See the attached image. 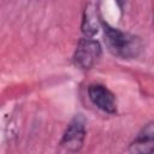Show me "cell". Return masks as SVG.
Wrapping results in <instances>:
<instances>
[{
    "label": "cell",
    "instance_id": "6da1fadb",
    "mask_svg": "<svg viewBox=\"0 0 154 154\" xmlns=\"http://www.w3.org/2000/svg\"><path fill=\"white\" fill-rule=\"evenodd\" d=\"M100 25L103 31V41L107 49L119 59H135L137 58L142 49L143 42L140 36L122 31L118 28L112 26L102 18L100 19Z\"/></svg>",
    "mask_w": 154,
    "mask_h": 154
},
{
    "label": "cell",
    "instance_id": "7a4b0ae2",
    "mask_svg": "<svg viewBox=\"0 0 154 154\" xmlns=\"http://www.w3.org/2000/svg\"><path fill=\"white\" fill-rule=\"evenodd\" d=\"M85 135V119L82 114H76L64 130L59 146L65 153L75 154L83 147Z\"/></svg>",
    "mask_w": 154,
    "mask_h": 154
},
{
    "label": "cell",
    "instance_id": "3957f363",
    "mask_svg": "<svg viewBox=\"0 0 154 154\" xmlns=\"http://www.w3.org/2000/svg\"><path fill=\"white\" fill-rule=\"evenodd\" d=\"M102 55V48L99 41L91 37H83L78 41L73 52V64L81 70L93 69Z\"/></svg>",
    "mask_w": 154,
    "mask_h": 154
},
{
    "label": "cell",
    "instance_id": "277c9868",
    "mask_svg": "<svg viewBox=\"0 0 154 154\" xmlns=\"http://www.w3.org/2000/svg\"><path fill=\"white\" fill-rule=\"evenodd\" d=\"M88 97L94 106L105 113L114 114L118 109V102L114 93L101 83H93L88 87Z\"/></svg>",
    "mask_w": 154,
    "mask_h": 154
},
{
    "label": "cell",
    "instance_id": "5b68a950",
    "mask_svg": "<svg viewBox=\"0 0 154 154\" xmlns=\"http://www.w3.org/2000/svg\"><path fill=\"white\" fill-rule=\"evenodd\" d=\"M126 154H154V122L147 123L126 148Z\"/></svg>",
    "mask_w": 154,
    "mask_h": 154
},
{
    "label": "cell",
    "instance_id": "8992f818",
    "mask_svg": "<svg viewBox=\"0 0 154 154\" xmlns=\"http://www.w3.org/2000/svg\"><path fill=\"white\" fill-rule=\"evenodd\" d=\"M90 4L87 6V8L83 12V19H82V24H81V29L82 32L85 35V37H91L97 32V23L100 24V19L96 16V12L93 11L90 8Z\"/></svg>",
    "mask_w": 154,
    "mask_h": 154
},
{
    "label": "cell",
    "instance_id": "52a82bcc",
    "mask_svg": "<svg viewBox=\"0 0 154 154\" xmlns=\"http://www.w3.org/2000/svg\"><path fill=\"white\" fill-rule=\"evenodd\" d=\"M153 23H154V11H153Z\"/></svg>",
    "mask_w": 154,
    "mask_h": 154
}]
</instances>
